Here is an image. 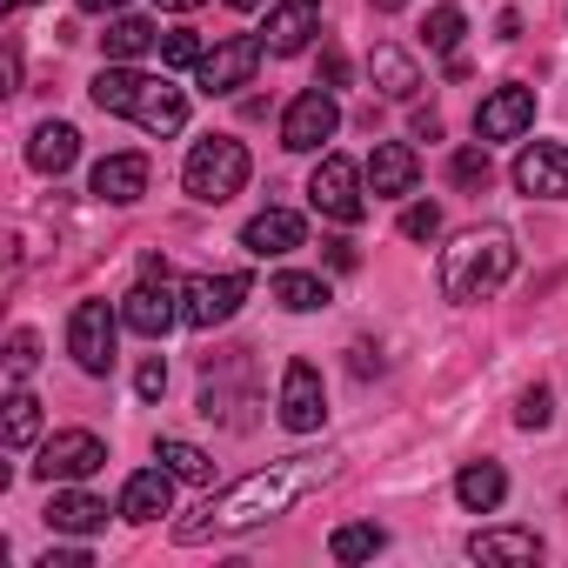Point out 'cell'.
I'll return each instance as SVG.
<instances>
[{"label":"cell","mask_w":568,"mask_h":568,"mask_svg":"<svg viewBox=\"0 0 568 568\" xmlns=\"http://www.w3.org/2000/svg\"><path fill=\"white\" fill-rule=\"evenodd\" d=\"M368 8H375V14H402V8H408V0H368Z\"/></svg>","instance_id":"44"},{"label":"cell","mask_w":568,"mask_h":568,"mask_svg":"<svg viewBox=\"0 0 568 568\" xmlns=\"http://www.w3.org/2000/svg\"><path fill=\"white\" fill-rule=\"evenodd\" d=\"M34 435H41V402H34L28 388H8V415H0V442H8V448L21 455V448H34Z\"/></svg>","instance_id":"28"},{"label":"cell","mask_w":568,"mask_h":568,"mask_svg":"<svg viewBox=\"0 0 568 568\" xmlns=\"http://www.w3.org/2000/svg\"><path fill=\"white\" fill-rule=\"evenodd\" d=\"M455 501H462L468 515H495V508L508 501V475H501V462H468V468L455 475Z\"/></svg>","instance_id":"22"},{"label":"cell","mask_w":568,"mask_h":568,"mask_svg":"<svg viewBox=\"0 0 568 568\" xmlns=\"http://www.w3.org/2000/svg\"><path fill=\"white\" fill-rule=\"evenodd\" d=\"M274 302L288 308V315H315V308H328V281L288 267V274H274Z\"/></svg>","instance_id":"27"},{"label":"cell","mask_w":568,"mask_h":568,"mask_svg":"<svg viewBox=\"0 0 568 568\" xmlns=\"http://www.w3.org/2000/svg\"><path fill=\"white\" fill-rule=\"evenodd\" d=\"M468 555L475 561H535L541 555V535L535 528H475L468 535Z\"/></svg>","instance_id":"24"},{"label":"cell","mask_w":568,"mask_h":568,"mask_svg":"<svg viewBox=\"0 0 568 568\" xmlns=\"http://www.w3.org/2000/svg\"><path fill=\"white\" fill-rule=\"evenodd\" d=\"M448 174H455V187H468V194L488 187V174H495V168H488V141H481V148H462V154L448 161Z\"/></svg>","instance_id":"33"},{"label":"cell","mask_w":568,"mask_h":568,"mask_svg":"<svg viewBox=\"0 0 568 568\" xmlns=\"http://www.w3.org/2000/svg\"><path fill=\"white\" fill-rule=\"evenodd\" d=\"M174 468L161 462V468H141V475H128V488H121V515L128 521H161L168 508H174Z\"/></svg>","instance_id":"17"},{"label":"cell","mask_w":568,"mask_h":568,"mask_svg":"<svg viewBox=\"0 0 568 568\" xmlns=\"http://www.w3.org/2000/svg\"><path fill=\"white\" fill-rule=\"evenodd\" d=\"M261 54H267V41H254V34H227V41H214V48L201 54V68H194L201 94H234V88H247L254 68H261Z\"/></svg>","instance_id":"8"},{"label":"cell","mask_w":568,"mask_h":568,"mask_svg":"<svg viewBox=\"0 0 568 568\" xmlns=\"http://www.w3.org/2000/svg\"><path fill=\"white\" fill-rule=\"evenodd\" d=\"M48 528H54V535H94V528H108V501L88 495V488H54Z\"/></svg>","instance_id":"21"},{"label":"cell","mask_w":568,"mask_h":568,"mask_svg":"<svg viewBox=\"0 0 568 568\" xmlns=\"http://www.w3.org/2000/svg\"><path fill=\"white\" fill-rule=\"evenodd\" d=\"M322 34V0H274V8H267V54H281V61H288V54H302L308 41Z\"/></svg>","instance_id":"15"},{"label":"cell","mask_w":568,"mask_h":568,"mask_svg":"<svg viewBox=\"0 0 568 568\" xmlns=\"http://www.w3.org/2000/svg\"><path fill=\"white\" fill-rule=\"evenodd\" d=\"M201 34H187V28H174V34H161V61L168 68H201Z\"/></svg>","instance_id":"34"},{"label":"cell","mask_w":568,"mask_h":568,"mask_svg":"<svg viewBox=\"0 0 568 568\" xmlns=\"http://www.w3.org/2000/svg\"><path fill=\"white\" fill-rule=\"evenodd\" d=\"M462 34H468L462 8H435V14H428V48H435V54H455V48H462Z\"/></svg>","instance_id":"32"},{"label":"cell","mask_w":568,"mask_h":568,"mask_svg":"<svg viewBox=\"0 0 568 568\" xmlns=\"http://www.w3.org/2000/svg\"><path fill=\"white\" fill-rule=\"evenodd\" d=\"M322 422H328V395H322L315 362H288V368H281V428L315 435Z\"/></svg>","instance_id":"11"},{"label":"cell","mask_w":568,"mask_h":568,"mask_svg":"<svg viewBox=\"0 0 568 568\" xmlns=\"http://www.w3.org/2000/svg\"><path fill=\"white\" fill-rule=\"evenodd\" d=\"M402 234H408V241L442 234V207H435V201H408V207H402Z\"/></svg>","instance_id":"35"},{"label":"cell","mask_w":568,"mask_h":568,"mask_svg":"<svg viewBox=\"0 0 568 568\" xmlns=\"http://www.w3.org/2000/svg\"><path fill=\"white\" fill-rule=\"evenodd\" d=\"M114 8H128V0H81V14H114Z\"/></svg>","instance_id":"42"},{"label":"cell","mask_w":568,"mask_h":568,"mask_svg":"<svg viewBox=\"0 0 568 568\" xmlns=\"http://www.w3.org/2000/svg\"><path fill=\"white\" fill-rule=\"evenodd\" d=\"M415 181H422V154L408 141H375V154H368V194L375 201H408Z\"/></svg>","instance_id":"13"},{"label":"cell","mask_w":568,"mask_h":568,"mask_svg":"<svg viewBox=\"0 0 568 568\" xmlns=\"http://www.w3.org/2000/svg\"><path fill=\"white\" fill-rule=\"evenodd\" d=\"M508 274H515V234H508V227H462V234L442 247V295H448L455 308L488 302Z\"/></svg>","instance_id":"2"},{"label":"cell","mask_w":568,"mask_h":568,"mask_svg":"<svg viewBox=\"0 0 568 568\" xmlns=\"http://www.w3.org/2000/svg\"><path fill=\"white\" fill-rule=\"evenodd\" d=\"M342 475V455H288V462H267V468H254V475H241L234 488H221V495H207L201 501V515H187L181 528H174V541H214V535H241V528H261V521H274V515H288V508H302L315 488H328Z\"/></svg>","instance_id":"1"},{"label":"cell","mask_w":568,"mask_h":568,"mask_svg":"<svg viewBox=\"0 0 568 568\" xmlns=\"http://www.w3.org/2000/svg\"><path fill=\"white\" fill-rule=\"evenodd\" d=\"M247 302V274H194L181 288V322L187 328H221Z\"/></svg>","instance_id":"7"},{"label":"cell","mask_w":568,"mask_h":568,"mask_svg":"<svg viewBox=\"0 0 568 568\" xmlns=\"http://www.w3.org/2000/svg\"><path fill=\"white\" fill-rule=\"evenodd\" d=\"M181 481H214V455H201L194 442H181V435H161V448H154Z\"/></svg>","instance_id":"30"},{"label":"cell","mask_w":568,"mask_h":568,"mask_svg":"<svg viewBox=\"0 0 568 568\" xmlns=\"http://www.w3.org/2000/svg\"><path fill=\"white\" fill-rule=\"evenodd\" d=\"M41 568H88V548H48Z\"/></svg>","instance_id":"39"},{"label":"cell","mask_w":568,"mask_h":568,"mask_svg":"<svg viewBox=\"0 0 568 568\" xmlns=\"http://www.w3.org/2000/svg\"><path fill=\"white\" fill-rule=\"evenodd\" d=\"M328 261H335V267L348 274V267H355V247H348V241H328Z\"/></svg>","instance_id":"40"},{"label":"cell","mask_w":568,"mask_h":568,"mask_svg":"<svg viewBox=\"0 0 568 568\" xmlns=\"http://www.w3.org/2000/svg\"><path fill=\"white\" fill-rule=\"evenodd\" d=\"M148 81H154V74H141L134 61H108V68L94 74V88H88V94H94V108H101V114H128V121H134V108H141V94H148Z\"/></svg>","instance_id":"18"},{"label":"cell","mask_w":568,"mask_h":568,"mask_svg":"<svg viewBox=\"0 0 568 568\" xmlns=\"http://www.w3.org/2000/svg\"><path fill=\"white\" fill-rule=\"evenodd\" d=\"M141 274H148V281H174V267H168L161 254H148V261H141Z\"/></svg>","instance_id":"41"},{"label":"cell","mask_w":568,"mask_h":568,"mask_svg":"<svg viewBox=\"0 0 568 568\" xmlns=\"http://www.w3.org/2000/svg\"><path fill=\"white\" fill-rule=\"evenodd\" d=\"M342 128V108H335V88H302L288 108H281V148L288 154H322V141H335Z\"/></svg>","instance_id":"5"},{"label":"cell","mask_w":568,"mask_h":568,"mask_svg":"<svg viewBox=\"0 0 568 568\" xmlns=\"http://www.w3.org/2000/svg\"><path fill=\"white\" fill-rule=\"evenodd\" d=\"M227 8H241V14H254V8H261V0H227Z\"/></svg>","instance_id":"45"},{"label":"cell","mask_w":568,"mask_h":568,"mask_svg":"<svg viewBox=\"0 0 568 568\" xmlns=\"http://www.w3.org/2000/svg\"><path fill=\"white\" fill-rule=\"evenodd\" d=\"M528 128H535V88H521V81L495 88L475 108V141H521Z\"/></svg>","instance_id":"12"},{"label":"cell","mask_w":568,"mask_h":568,"mask_svg":"<svg viewBox=\"0 0 568 568\" xmlns=\"http://www.w3.org/2000/svg\"><path fill=\"white\" fill-rule=\"evenodd\" d=\"M134 121H141L148 134H181V128H187V94H181V88H168V81H148V94H141Z\"/></svg>","instance_id":"25"},{"label":"cell","mask_w":568,"mask_h":568,"mask_svg":"<svg viewBox=\"0 0 568 568\" xmlns=\"http://www.w3.org/2000/svg\"><path fill=\"white\" fill-rule=\"evenodd\" d=\"M74 154H81V134H74L68 121H41L34 141H28V168H34V174H68Z\"/></svg>","instance_id":"23"},{"label":"cell","mask_w":568,"mask_h":568,"mask_svg":"<svg viewBox=\"0 0 568 568\" xmlns=\"http://www.w3.org/2000/svg\"><path fill=\"white\" fill-rule=\"evenodd\" d=\"M308 207L335 227H355L368 214V168H355L348 154H322V168L308 174Z\"/></svg>","instance_id":"4"},{"label":"cell","mask_w":568,"mask_h":568,"mask_svg":"<svg viewBox=\"0 0 568 568\" xmlns=\"http://www.w3.org/2000/svg\"><path fill=\"white\" fill-rule=\"evenodd\" d=\"M322 88H348V54H342V48L322 54Z\"/></svg>","instance_id":"38"},{"label":"cell","mask_w":568,"mask_h":568,"mask_svg":"<svg viewBox=\"0 0 568 568\" xmlns=\"http://www.w3.org/2000/svg\"><path fill=\"white\" fill-rule=\"evenodd\" d=\"M368 81H375L388 101H415V94H422V68H415V54L395 48V41H382V48L368 54Z\"/></svg>","instance_id":"20"},{"label":"cell","mask_w":568,"mask_h":568,"mask_svg":"<svg viewBox=\"0 0 568 568\" xmlns=\"http://www.w3.org/2000/svg\"><path fill=\"white\" fill-rule=\"evenodd\" d=\"M34 362H41V335L34 328H14V342H8V388H21L34 375Z\"/></svg>","instance_id":"31"},{"label":"cell","mask_w":568,"mask_h":568,"mask_svg":"<svg viewBox=\"0 0 568 568\" xmlns=\"http://www.w3.org/2000/svg\"><path fill=\"white\" fill-rule=\"evenodd\" d=\"M94 468H108V442L88 435V428H61V435H48V442H41V462H34L41 481H88Z\"/></svg>","instance_id":"9"},{"label":"cell","mask_w":568,"mask_h":568,"mask_svg":"<svg viewBox=\"0 0 568 568\" xmlns=\"http://www.w3.org/2000/svg\"><path fill=\"white\" fill-rule=\"evenodd\" d=\"M121 322L141 335V342H161L174 322H181V295H174V281H134V288L121 295Z\"/></svg>","instance_id":"10"},{"label":"cell","mask_w":568,"mask_h":568,"mask_svg":"<svg viewBox=\"0 0 568 568\" xmlns=\"http://www.w3.org/2000/svg\"><path fill=\"white\" fill-rule=\"evenodd\" d=\"M302 241H308V227H302V214H295V207H261V214L241 227V247H247V254H261V261L295 254Z\"/></svg>","instance_id":"16"},{"label":"cell","mask_w":568,"mask_h":568,"mask_svg":"<svg viewBox=\"0 0 568 568\" xmlns=\"http://www.w3.org/2000/svg\"><path fill=\"white\" fill-rule=\"evenodd\" d=\"M515 422H521V428H548V422H555V395H548V388H528V395L515 402Z\"/></svg>","instance_id":"36"},{"label":"cell","mask_w":568,"mask_h":568,"mask_svg":"<svg viewBox=\"0 0 568 568\" xmlns=\"http://www.w3.org/2000/svg\"><path fill=\"white\" fill-rule=\"evenodd\" d=\"M21 8H34V0H8V14H21Z\"/></svg>","instance_id":"46"},{"label":"cell","mask_w":568,"mask_h":568,"mask_svg":"<svg viewBox=\"0 0 568 568\" xmlns=\"http://www.w3.org/2000/svg\"><path fill=\"white\" fill-rule=\"evenodd\" d=\"M161 388H168V362L148 355V362L134 368V395H141V402H161Z\"/></svg>","instance_id":"37"},{"label":"cell","mask_w":568,"mask_h":568,"mask_svg":"<svg viewBox=\"0 0 568 568\" xmlns=\"http://www.w3.org/2000/svg\"><path fill=\"white\" fill-rule=\"evenodd\" d=\"M148 194V154H108L94 168V201H114V207H134Z\"/></svg>","instance_id":"19"},{"label":"cell","mask_w":568,"mask_h":568,"mask_svg":"<svg viewBox=\"0 0 568 568\" xmlns=\"http://www.w3.org/2000/svg\"><path fill=\"white\" fill-rule=\"evenodd\" d=\"M154 8H168V14H194L201 0H154Z\"/></svg>","instance_id":"43"},{"label":"cell","mask_w":568,"mask_h":568,"mask_svg":"<svg viewBox=\"0 0 568 568\" xmlns=\"http://www.w3.org/2000/svg\"><path fill=\"white\" fill-rule=\"evenodd\" d=\"M101 48H108V61H141L148 48H161V34H154V21H141V14H114L108 34H101Z\"/></svg>","instance_id":"26"},{"label":"cell","mask_w":568,"mask_h":568,"mask_svg":"<svg viewBox=\"0 0 568 568\" xmlns=\"http://www.w3.org/2000/svg\"><path fill=\"white\" fill-rule=\"evenodd\" d=\"M247 148L234 141V134H207V141H194L187 148V168H181V187L194 194V201H207V207H221V201H234L241 187H247Z\"/></svg>","instance_id":"3"},{"label":"cell","mask_w":568,"mask_h":568,"mask_svg":"<svg viewBox=\"0 0 568 568\" xmlns=\"http://www.w3.org/2000/svg\"><path fill=\"white\" fill-rule=\"evenodd\" d=\"M128 322H121V308H108V302H81L74 315H68V355L81 362V375H108L114 368V335H121Z\"/></svg>","instance_id":"6"},{"label":"cell","mask_w":568,"mask_h":568,"mask_svg":"<svg viewBox=\"0 0 568 568\" xmlns=\"http://www.w3.org/2000/svg\"><path fill=\"white\" fill-rule=\"evenodd\" d=\"M382 548H388V528H375V521H342L328 535V555L335 561H375Z\"/></svg>","instance_id":"29"},{"label":"cell","mask_w":568,"mask_h":568,"mask_svg":"<svg viewBox=\"0 0 568 568\" xmlns=\"http://www.w3.org/2000/svg\"><path fill=\"white\" fill-rule=\"evenodd\" d=\"M515 187L535 194V201H568V148H555V141H528L521 161H515Z\"/></svg>","instance_id":"14"}]
</instances>
